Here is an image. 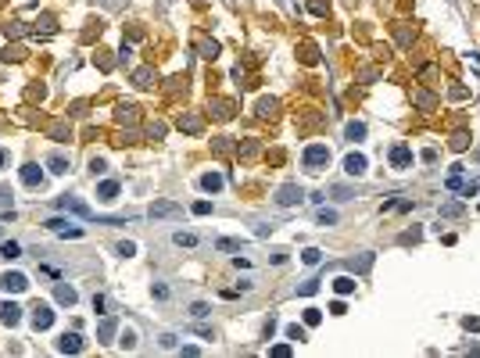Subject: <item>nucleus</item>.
I'll return each mask as SVG.
<instances>
[{"mask_svg": "<svg viewBox=\"0 0 480 358\" xmlns=\"http://www.w3.org/2000/svg\"><path fill=\"white\" fill-rule=\"evenodd\" d=\"M326 161H330V151L323 143H312V147H305V168L308 172H319V168H326Z\"/></svg>", "mask_w": 480, "mask_h": 358, "instance_id": "1", "label": "nucleus"}, {"mask_svg": "<svg viewBox=\"0 0 480 358\" xmlns=\"http://www.w3.org/2000/svg\"><path fill=\"white\" fill-rule=\"evenodd\" d=\"M301 197H305V190L298 187V183H283V187L276 190V204H280V208H290V204H298Z\"/></svg>", "mask_w": 480, "mask_h": 358, "instance_id": "2", "label": "nucleus"}, {"mask_svg": "<svg viewBox=\"0 0 480 358\" xmlns=\"http://www.w3.org/2000/svg\"><path fill=\"white\" fill-rule=\"evenodd\" d=\"M151 215L154 218H183V208L172 204V201H154L151 204Z\"/></svg>", "mask_w": 480, "mask_h": 358, "instance_id": "3", "label": "nucleus"}, {"mask_svg": "<svg viewBox=\"0 0 480 358\" xmlns=\"http://www.w3.org/2000/svg\"><path fill=\"white\" fill-rule=\"evenodd\" d=\"M32 326H36V330H50L54 326V308L50 305H36V308H32Z\"/></svg>", "mask_w": 480, "mask_h": 358, "instance_id": "4", "label": "nucleus"}, {"mask_svg": "<svg viewBox=\"0 0 480 358\" xmlns=\"http://www.w3.org/2000/svg\"><path fill=\"white\" fill-rule=\"evenodd\" d=\"M0 286H4V290H11V294H22V290L29 286V280H25L22 272H4V276H0Z\"/></svg>", "mask_w": 480, "mask_h": 358, "instance_id": "5", "label": "nucleus"}, {"mask_svg": "<svg viewBox=\"0 0 480 358\" xmlns=\"http://www.w3.org/2000/svg\"><path fill=\"white\" fill-rule=\"evenodd\" d=\"M391 165H394V168H408V165H412V151H408L405 143L391 147Z\"/></svg>", "mask_w": 480, "mask_h": 358, "instance_id": "6", "label": "nucleus"}, {"mask_svg": "<svg viewBox=\"0 0 480 358\" xmlns=\"http://www.w3.org/2000/svg\"><path fill=\"white\" fill-rule=\"evenodd\" d=\"M58 351H65V355H79V351H83V337H79V333H65V337L58 340Z\"/></svg>", "mask_w": 480, "mask_h": 358, "instance_id": "7", "label": "nucleus"}, {"mask_svg": "<svg viewBox=\"0 0 480 358\" xmlns=\"http://www.w3.org/2000/svg\"><path fill=\"white\" fill-rule=\"evenodd\" d=\"M0 322H4V326H18V322H22V308L4 301V305H0Z\"/></svg>", "mask_w": 480, "mask_h": 358, "instance_id": "8", "label": "nucleus"}, {"mask_svg": "<svg viewBox=\"0 0 480 358\" xmlns=\"http://www.w3.org/2000/svg\"><path fill=\"white\" fill-rule=\"evenodd\" d=\"M133 83L147 90V86H154V83H158V72H154V68H136V72H133Z\"/></svg>", "mask_w": 480, "mask_h": 358, "instance_id": "9", "label": "nucleus"}, {"mask_svg": "<svg viewBox=\"0 0 480 358\" xmlns=\"http://www.w3.org/2000/svg\"><path fill=\"white\" fill-rule=\"evenodd\" d=\"M22 183H25V187H40V183H43L40 165H22Z\"/></svg>", "mask_w": 480, "mask_h": 358, "instance_id": "10", "label": "nucleus"}, {"mask_svg": "<svg viewBox=\"0 0 480 358\" xmlns=\"http://www.w3.org/2000/svg\"><path fill=\"white\" fill-rule=\"evenodd\" d=\"M344 172H348V176H362V172H365V158L362 154H348L344 158Z\"/></svg>", "mask_w": 480, "mask_h": 358, "instance_id": "11", "label": "nucleus"}, {"mask_svg": "<svg viewBox=\"0 0 480 358\" xmlns=\"http://www.w3.org/2000/svg\"><path fill=\"white\" fill-rule=\"evenodd\" d=\"M54 297H58V305H68V308L75 305V290H72V286H65V283L54 286Z\"/></svg>", "mask_w": 480, "mask_h": 358, "instance_id": "12", "label": "nucleus"}, {"mask_svg": "<svg viewBox=\"0 0 480 358\" xmlns=\"http://www.w3.org/2000/svg\"><path fill=\"white\" fill-rule=\"evenodd\" d=\"M201 125H204L201 115H183V119H179V129L183 133H201Z\"/></svg>", "mask_w": 480, "mask_h": 358, "instance_id": "13", "label": "nucleus"}, {"mask_svg": "<svg viewBox=\"0 0 480 358\" xmlns=\"http://www.w3.org/2000/svg\"><path fill=\"white\" fill-rule=\"evenodd\" d=\"M201 187L208 190V193L222 190V176H219V172H204V176H201Z\"/></svg>", "mask_w": 480, "mask_h": 358, "instance_id": "14", "label": "nucleus"}, {"mask_svg": "<svg viewBox=\"0 0 480 358\" xmlns=\"http://www.w3.org/2000/svg\"><path fill=\"white\" fill-rule=\"evenodd\" d=\"M115 193H119V179H104V183L97 187V197H104V201H111Z\"/></svg>", "mask_w": 480, "mask_h": 358, "instance_id": "15", "label": "nucleus"}, {"mask_svg": "<svg viewBox=\"0 0 480 358\" xmlns=\"http://www.w3.org/2000/svg\"><path fill=\"white\" fill-rule=\"evenodd\" d=\"M212 111H215V119H233V104L230 100H212Z\"/></svg>", "mask_w": 480, "mask_h": 358, "instance_id": "16", "label": "nucleus"}, {"mask_svg": "<svg viewBox=\"0 0 480 358\" xmlns=\"http://www.w3.org/2000/svg\"><path fill=\"white\" fill-rule=\"evenodd\" d=\"M47 165H50V172L65 176V172H68V158H65V154H50V158H47Z\"/></svg>", "mask_w": 480, "mask_h": 358, "instance_id": "17", "label": "nucleus"}, {"mask_svg": "<svg viewBox=\"0 0 480 358\" xmlns=\"http://www.w3.org/2000/svg\"><path fill=\"white\" fill-rule=\"evenodd\" d=\"M334 290H337L340 297H344V294H351V290H355V280H351V276H337V280H334Z\"/></svg>", "mask_w": 480, "mask_h": 358, "instance_id": "18", "label": "nucleus"}, {"mask_svg": "<svg viewBox=\"0 0 480 358\" xmlns=\"http://www.w3.org/2000/svg\"><path fill=\"white\" fill-rule=\"evenodd\" d=\"M115 326H119L115 319H104V322L97 326V337H100V340H111V337H115Z\"/></svg>", "mask_w": 480, "mask_h": 358, "instance_id": "19", "label": "nucleus"}, {"mask_svg": "<svg viewBox=\"0 0 480 358\" xmlns=\"http://www.w3.org/2000/svg\"><path fill=\"white\" fill-rule=\"evenodd\" d=\"M369 265H373V255H362L359 262L351 258V262H348V269H355V272H365V269H369Z\"/></svg>", "mask_w": 480, "mask_h": 358, "instance_id": "20", "label": "nucleus"}, {"mask_svg": "<svg viewBox=\"0 0 480 358\" xmlns=\"http://www.w3.org/2000/svg\"><path fill=\"white\" fill-rule=\"evenodd\" d=\"M0 255H4V258H18V255H22V247L15 244V240H7V244H0Z\"/></svg>", "mask_w": 480, "mask_h": 358, "instance_id": "21", "label": "nucleus"}, {"mask_svg": "<svg viewBox=\"0 0 480 358\" xmlns=\"http://www.w3.org/2000/svg\"><path fill=\"white\" fill-rule=\"evenodd\" d=\"M330 193L340 197V201H351V197H355V190H351V187H340V183H337V187H330Z\"/></svg>", "mask_w": 480, "mask_h": 358, "instance_id": "22", "label": "nucleus"}, {"mask_svg": "<svg viewBox=\"0 0 480 358\" xmlns=\"http://www.w3.org/2000/svg\"><path fill=\"white\" fill-rule=\"evenodd\" d=\"M412 201H384V212H408Z\"/></svg>", "mask_w": 480, "mask_h": 358, "instance_id": "23", "label": "nucleus"}, {"mask_svg": "<svg viewBox=\"0 0 480 358\" xmlns=\"http://www.w3.org/2000/svg\"><path fill=\"white\" fill-rule=\"evenodd\" d=\"M136 119V108L133 104H119V122H133Z\"/></svg>", "mask_w": 480, "mask_h": 358, "instance_id": "24", "label": "nucleus"}, {"mask_svg": "<svg viewBox=\"0 0 480 358\" xmlns=\"http://www.w3.org/2000/svg\"><path fill=\"white\" fill-rule=\"evenodd\" d=\"M301 258H305V265H319L323 251H319V247H305V255H301Z\"/></svg>", "mask_w": 480, "mask_h": 358, "instance_id": "25", "label": "nucleus"}, {"mask_svg": "<svg viewBox=\"0 0 480 358\" xmlns=\"http://www.w3.org/2000/svg\"><path fill=\"white\" fill-rule=\"evenodd\" d=\"M319 322H323V311H319V308H308V311H305V326H319Z\"/></svg>", "mask_w": 480, "mask_h": 358, "instance_id": "26", "label": "nucleus"}, {"mask_svg": "<svg viewBox=\"0 0 480 358\" xmlns=\"http://www.w3.org/2000/svg\"><path fill=\"white\" fill-rule=\"evenodd\" d=\"M147 136H151V140H162V136H165V122H151V125H147Z\"/></svg>", "mask_w": 480, "mask_h": 358, "instance_id": "27", "label": "nucleus"}, {"mask_svg": "<svg viewBox=\"0 0 480 358\" xmlns=\"http://www.w3.org/2000/svg\"><path fill=\"white\" fill-rule=\"evenodd\" d=\"M362 136H365V125L362 122H351L348 125V140H362Z\"/></svg>", "mask_w": 480, "mask_h": 358, "instance_id": "28", "label": "nucleus"}, {"mask_svg": "<svg viewBox=\"0 0 480 358\" xmlns=\"http://www.w3.org/2000/svg\"><path fill=\"white\" fill-rule=\"evenodd\" d=\"M215 54H219V43H215V40H204V43H201V57H215Z\"/></svg>", "mask_w": 480, "mask_h": 358, "instance_id": "29", "label": "nucleus"}, {"mask_svg": "<svg viewBox=\"0 0 480 358\" xmlns=\"http://www.w3.org/2000/svg\"><path fill=\"white\" fill-rule=\"evenodd\" d=\"M172 240H176L179 247H193V244H197V237H193V233H176Z\"/></svg>", "mask_w": 480, "mask_h": 358, "instance_id": "30", "label": "nucleus"}, {"mask_svg": "<svg viewBox=\"0 0 480 358\" xmlns=\"http://www.w3.org/2000/svg\"><path fill=\"white\" fill-rule=\"evenodd\" d=\"M315 290H319V280H308V283H301V286H298V294H301V297H312Z\"/></svg>", "mask_w": 480, "mask_h": 358, "instance_id": "31", "label": "nucleus"}, {"mask_svg": "<svg viewBox=\"0 0 480 358\" xmlns=\"http://www.w3.org/2000/svg\"><path fill=\"white\" fill-rule=\"evenodd\" d=\"M119 344H122L125 351H129V348H136V333H133V330H125L122 337H119Z\"/></svg>", "mask_w": 480, "mask_h": 358, "instance_id": "32", "label": "nucleus"}, {"mask_svg": "<svg viewBox=\"0 0 480 358\" xmlns=\"http://www.w3.org/2000/svg\"><path fill=\"white\" fill-rule=\"evenodd\" d=\"M301 57H305L308 65H315V61H319V54H315V47H312V43H305V47H301Z\"/></svg>", "mask_w": 480, "mask_h": 358, "instance_id": "33", "label": "nucleus"}, {"mask_svg": "<svg viewBox=\"0 0 480 358\" xmlns=\"http://www.w3.org/2000/svg\"><path fill=\"white\" fill-rule=\"evenodd\" d=\"M272 111H276V100H272V97L258 100V115H272Z\"/></svg>", "mask_w": 480, "mask_h": 358, "instance_id": "34", "label": "nucleus"}, {"mask_svg": "<svg viewBox=\"0 0 480 358\" xmlns=\"http://www.w3.org/2000/svg\"><path fill=\"white\" fill-rule=\"evenodd\" d=\"M466 143H470V140H466V133H455L452 136V151H466Z\"/></svg>", "mask_w": 480, "mask_h": 358, "instance_id": "35", "label": "nucleus"}, {"mask_svg": "<svg viewBox=\"0 0 480 358\" xmlns=\"http://www.w3.org/2000/svg\"><path fill=\"white\" fill-rule=\"evenodd\" d=\"M287 337H290V340H305V326H298V322L287 326Z\"/></svg>", "mask_w": 480, "mask_h": 358, "instance_id": "36", "label": "nucleus"}, {"mask_svg": "<svg viewBox=\"0 0 480 358\" xmlns=\"http://www.w3.org/2000/svg\"><path fill=\"white\" fill-rule=\"evenodd\" d=\"M319 222H323V226H334V222H337V212H326V208H323V212H319Z\"/></svg>", "mask_w": 480, "mask_h": 358, "instance_id": "37", "label": "nucleus"}, {"mask_svg": "<svg viewBox=\"0 0 480 358\" xmlns=\"http://www.w3.org/2000/svg\"><path fill=\"white\" fill-rule=\"evenodd\" d=\"M190 315H193V319H204V315H208V305H204V301H197V305L190 308Z\"/></svg>", "mask_w": 480, "mask_h": 358, "instance_id": "38", "label": "nucleus"}, {"mask_svg": "<svg viewBox=\"0 0 480 358\" xmlns=\"http://www.w3.org/2000/svg\"><path fill=\"white\" fill-rule=\"evenodd\" d=\"M215 247H219V251H240V240H219Z\"/></svg>", "mask_w": 480, "mask_h": 358, "instance_id": "39", "label": "nucleus"}, {"mask_svg": "<svg viewBox=\"0 0 480 358\" xmlns=\"http://www.w3.org/2000/svg\"><path fill=\"white\" fill-rule=\"evenodd\" d=\"M416 104H419V108H427V111H430V108H433V97H430V94H416Z\"/></svg>", "mask_w": 480, "mask_h": 358, "instance_id": "40", "label": "nucleus"}, {"mask_svg": "<svg viewBox=\"0 0 480 358\" xmlns=\"http://www.w3.org/2000/svg\"><path fill=\"white\" fill-rule=\"evenodd\" d=\"M459 212H462V204H444V208H441L444 218H452V215H459Z\"/></svg>", "mask_w": 480, "mask_h": 358, "instance_id": "41", "label": "nucleus"}, {"mask_svg": "<svg viewBox=\"0 0 480 358\" xmlns=\"http://www.w3.org/2000/svg\"><path fill=\"white\" fill-rule=\"evenodd\" d=\"M208 212H212L208 201H197V204H193V215H208Z\"/></svg>", "mask_w": 480, "mask_h": 358, "instance_id": "42", "label": "nucleus"}, {"mask_svg": "<svg viewBox=\"0 0 480 358\" xmlns=\"http://www.w3.org/2000/svg\"><path fill=\"white\" fill-rule=\"evenodd\" d=\"M43 226H47V229H54V233H61V229H65V222H61V218H47Z\"/></svg>", "mask_w": 480, "mask_h": 358, "instance_id": "43", "label": "nucleus"}, {"mask_svg": "<svg viewBox=\"0 0 480 358\" xmlns=\"http://www.w3.org/2000/svg\"><path fill=\"white\" fill-rule=\"evenodd\" d=\"M0 208H11V190L0 187Z\"/></svg>", "mask_w": 480, "mask_h": 358, "instance_id": "44", "label": "nucleus"}, {"mask_svg": "<svg viewBox=\"0 0 480 358\" xmlns=\"http://www.w3.org/2000/svg\"><path fill=\"white\" fill-rule=\"evenodd\" d=\"M50 136H54V140H65V136H68V129H65V125H54V129H50Z\"/></svg>", "mask_w": 480, "mask_h": 358, "instance_id": "45", "label": "nucleus"}, {"mask_svg": "<svg viewBox=\"0 0 480 358\" xmlns=\"http://www.w3.org/2000/svg\"><path fill=\"white\" fill-rule=\"evenodd\" d=\"M330 311H334V315H344L348 305H344V301H334V305H330Z\"/></svg>", "mask_w": 480, "mask_h": 358, "instance_id": "46", "label": "nucleus"}, {"mask_svg": "<svg viewBox=\"0 0 480 358\" xmlns=\"http://www.w3.org/2000/svg\"><path fill=\"white\" fill-rule=\"evenodd\" d=\"M90 168H94V176H97V172H104L108 165H104V161H100V158H94V161H90Z\"/></svg>", "mask_w": 480, "mask_h": 358, "instance_id": "47", "label": "nucleus"}, {"mask_svg": "<svg viewBox=\"0 0 480 358\" xmlns=\"http://www.w3.org/2000/svg\"><path fill=\"white\" fill-rule=\"evenodd\" d=\"M272 355H276V358H287V355H290V348H287V344H280V348H272Z\"/></svg>", "mask_w": 480, "mask_h": 358, "instance_id": "48", "label": "nucleus"}, {"mask_svg": "<svg viewBox=\"0 0 480 358\" xmlns=\"http://www.w3.org/2000/svg\"><path fill=\"white\" fill-rule=\"evenodd\" d=\"M4 165H7V151H0V168H4Z\"/></svg>", "mask_w": 480, "mask_h": 358, "instance_id": "49", "label": "nucleus"}]
</instances>
